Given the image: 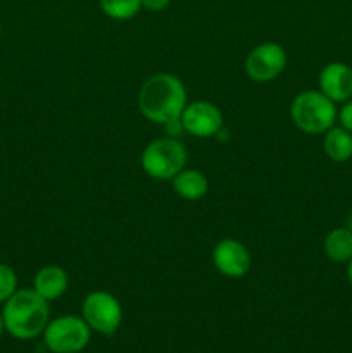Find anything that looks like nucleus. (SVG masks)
Returning a JSON list of instances; mask_svg holds the SVG:
<instances>
[{"label":"nucleus","instance_id":"f257e3e1","mask_svg":"<svg viewBox=\"0 0 352 353\" xmlns=\"http://www.w3.org/2000/svg\"><path fill=\"white\" fill-rule=\"evenodd\" d=\"M138 107L145 119L168 124L182 117L186 107V88L182 79L169 72H157L145 79L138 93Z\"/></svg>","mask_w":352,"mask_h":353},{"label":"nucleus","instance_id":"f03ea898","mask_svg":"<svg viewBox=\"0 0 352 353\" xmlns=\"http://www.w3.org/2000/svg\"><path fill=\"white\" fill-rule=\"evenodd\" d=\"M2 317L6 331L10 336L28 341L43 334L50 321V309L47 300L33 288H24L17 290L7 302H3Z\"/></svg>","mask_w":352,"mask_h":353},{"label":"nucleus","instance_id":"7ed1b4c3","mask_svg":"<svg viewBox=\"0 0 352 353\" xmlns=\"http://www.w3.org/2000/svg\"><path fill=\"white\" fill-rule=\"evenodd\" d=\"M293 124L307 134H324L335 126L338 110L333 100L328 99L320 90L300 92L290 105Z\"/></svg>","mask_w":352,"mask_h":353},{"label":"nucleus","instance_id":"20e7f679","mask_svg":"<svg viewBox=\"0 0 352 353\" xmlns=\"http://www.w3.org/2000/svg\"><path fill=\"white\" fill-rule=\"evenodd\" d=\"M141 169L157 181H171L185 169L186 148L178 138L164 137L150 141L141 152Z\"/></svg>","mask_w":352,"mask_h":353},{"label":"nucleus","instance_id":"39448f33","mask_svg":"<svg viewBox=\"0 0 352 353\" xmlns=\"http://www.w3.org/2000/svg\"><path fill=\"white\" fill-rule=\"evenodd\" d=\"M43 345L52 353H79L92 338V330L79 316H61L48 321L43 331Z\"/></svg>","mask_w":352,"mask_h":353},{"label":"nucleus","instance_id":"423d86ee","mask_svg":"<svg viewBox=\"0 0 352 353\" xmlns=\"http://www.w3.org/2000/svg\"><path fill=\"white\" fill-rule=\"evenodd\" d=\"M81 314L90 330L104 336H113L123 323V307L110 293L97 290L83 300Z\"/></svg>","mask_w":352,"mask_h":353},{"label":"nucleus","instance_id":"0eeeda50","mask_svg":"<svg viewBox=\"0 0 352 353\" xmlns=\"http://www.w3.org/2000/svg\"><path fill=\"white\" fill-rule=\"evenodd\" d=\"M285 48L275 41H266L248 52L245 59V72L255 83H269L278 78L286 68Z\"/></svg>","mask_w":352,"mask_h":353},{"label":"nucleus","instance_id":"6e6552de","mask_svg":"<svg viewBox=\"0 0 352 353\" xmlns=\"http://www.w3.org/2000/svg\"><path fill=\"white\" fill-rule=\"evenodd\" d=\"M182 123L186 133L197 138L216 137L217 131L223 128V114L214 103L206 100L186 103L182 112Z\"/></svg>","mask_w":352,"mask_h":353},{"label":"nucleus","instance_id":"1a4fd4ad","mask_svg":"<svg viewBox=\"0 0 352 353\" xmlns=\"http://www.w3.org/2000/svg\"><path fill=\"white\" fill-rule=\"evenodd\" d=\"M213 264L217 272L226 278H244L252 264L247 247L233 238H224L217 241L213 248Z\"/></svg>","mask_w":352,"mask_h":353},{"label":"nucleus","instance_id":"9d476101","mask_svg":"<svg viewBox=\"0 0 352 353\" xmlns=\"http://www.w3.org/2000/svg\"><path fill=\"white\" fill-rule=\"evenodd\" d=\"M320 92L335 103L352 99V68L344 62H330L320 72Z\"/></svg>","mask_w":352,"mask_h":353},{"label":"nucleus","instance_id":"9b49d317","mask_svg":"<svg viewBox=\"0 0 352 353\" xmlns=\"http://www.w3.org/2000/svg\"><path fill=\"white\" fill-rule=\"evenodd\" d=\"M69 285L68 272L59 265H45L35 274L33 290L47 302L61 299Z\"/></svg>","mask_w":352,"mask_h":353},{"label":"nucleus","instance_id":"f8f14e48","mask_svg":"<svg viewBox=\"0 0 352 353\" xmlns=\"http://www.w3.org/2000/svg\"><path fill=\"white\" fill-rule=\"evenodd\" d=\"M171 181L176 195L183 200H188V202L204 199L207 190H209V181L204 176V172L197 171V169H183Z\"/></svg>","mask_w":352,"mask_h":353},{"label":"nucleus","instance_id":"ddd939ff","mask_svg":"<svg viewBox=\"0 0 352 353\" xmlns=\"http://www.w3.org/2000/svg\"><path fill=\"white\" fill-rule=\"evenodd\" d=\"M323 252L328 261L347 264L352 259V231L345 226L331 230L323 241Z\"/></svg>","mask_w":352,"mask_h":353},{"label":"nucleus","instance_id":"4468645a","mask_svg":"<svg viewBox=\"0 0 352 353\" xmlns=\"http://www.w3.org/2000/svg\"><path fill=\"white\" fill-rule=\"evenodd\" d=\"M323 150L333 162H347L352 159V133L342 126H333L324 133Z\"/></svg>","mask_w":352,"mask_h":353},{"label":"nucleus","instance_id":"2eb2a0df","mask_svg":"<svg viewBox=\"0 0 352 353\" xmlns=\"http://www.w3.org/2000/svg\"><path fill=\"white\" fill-rule=\"evenodd\" d=\"M99 6L110 19L128 21L140 12L141 0H99Z\"/></svg>","mask_w":352,"mask_h":353},{"label":"nucleus","instance_id":"dca6fc26","mask_svg":"<svg viewBox=\"0 0 352 353\" xmlns=\"http://www.w3.org/2000/svg\"><path fill=\"white\" fill-rule=\"evenodd\" d=\"M17 292V274L10 265L0 264V303L7 302Z\"/></svg>","mask_w":352,"mask_h":353},{"label":"nucleus","instance_id":"f3484780","mask_svg":"<svg viewBox=\"0 0 352 353\" xmlns=\"http://www.w3.org/2000/svg\"><path fill=\"white\" fill-rule=\"evenodd\" d=\"M338 121H340V126L344 130H347L349 133H352V99L344 102L340 112H338Z\"/></svg>","mask_w":352,"mask_h":353},{"label":"nucleus","instance_id":"a211bd4d","mask_svg":"<svg viewBox=\"0 0 352 353\" xmlns=\"http://www.w3.org/2000/svg\"><path fill=\"white\" fill-rule=\"evenodd\" d=\"M171 3V0H141V9H147L150 12H161Z\"/></svg>","mask_w":352,"mask_h":353},{"label":"nucleus","instance_id":"6ab92c4d","mask_svg":"<svg viewBox=\"0 0 352 353\" xmlns=\"http://www.w3.org/2000/svg\"><path fill=\"white\" fill-rule=\"evenodd\" d=\"M164 128H166V131H168L169 137H173V138H176V137H179L182 133H185V128H183L182 119L169 121L168 124H164Z\"/></svg>","mask_w":352,"mask_h":353},{"label":"nucleus","instance_id":"aec40b11","mask_svg":"<svg viewBox=\"0 0 352 353\" xmlns=\"http://www.w3.org/2000/svg\"><path fill=\"white\" fill-rule=\"evenodd\" d=\"M345 228H347L349 231H352V210L347 214V217H345Z\"/></svg>","mask_w":352,"mask_h":353},{"label":"nucleus","instance_id":"412c9836","mask_svg":"<svg viewBox=\"0 0 352 353\" xmlns=\"http://www.w3.org/2000/svg\"><path fill=\"white\" fill-rule=\"evenodd\" d=\"M347 278H349V283L352 285V259L347 262Z\"/></svg>","mask_w":352,"mask_h":353},{"label":"nucleus","instance_id":"4be33fe9","mask_svg":"<svg viewBox=\"0 0 352 353\" xmlns=\"http://www.w3.org/2000/svg\"><path fill=\"white\" fill-rule=\"evenodd\" d=\"M3 331H6V324H3V317H2V312H0V338H2Z\"/></svg>","mask_w":352,"mask_h":353},{"label":"nucleus","instance_id":"5701e85b","mask_svg":"<svg viewBox=\"0 0 352 353\" xmlns=\"http://www.w3.org/2000/svg\"><path fill=\"white\" fill-rule=\"evenodd\" d=\"M0 33H2V24H0Z\"/></svg>","mask_w":352,"mask_h":353}]
</instances>
